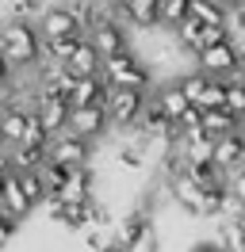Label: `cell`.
<instances>
[{
    "mask_svg": "<svg viewBox=\"0 0 245 252\" xmlns=\"http://www.w3.org/2000/svg\"><path fill=\"white\" fill-rule=\"evenodd\" d=\"M4 54H8V62L19 69V73H31V69H39L46 62V38L39 31V23H31V19H8L4 27Z\"/></svg>",
    "mask_w": 245,
    "mask_h": 252,
    "instance_id": "obj_1",
    "label": "cell"
},
{
    "mask_svg": "<svg viewBox=\"0 0 245 252\" xmlns=\"http://www.w3.org/2000/svg\"><path fill=\"white\" fill-rule=\"evenodd\" d=\"M104 80L111 88H134V92H150L153 69L150 62H142L134 50H122L115 58H104Z\"/></svg>",
    "mask_w": 245,
    "mask_h": 252,
    "instance_id": "obj_2",
    "label": "cell"
},
{
    "mask_svg": "<svg viewBox=\"0 0 245 252\" xmlns=\"http://www.w3.org/2000/svg\"><path fill=\"white\" fill-rule=\"evenodd\" d=\"M39 31H42L46 42H54V38L84 34V23H81V16L73 12L69 0H54V4H46L42 12H39Z\"/></svg>",
    "mask_w": 245,
    "mask_h": 252,
    "instance_id": "obj_3",
    "label": "cell"
},
{
    "mask_svg": "<svg viewBox=\"0 0 245 252\" xmlns=\"http://www.w3.org/2000/svg\"><path fill=\"white\" fill-rule=\"evenodd\" d=\"M196 69H199V73H207V77H218V80H234V77H238V69H242V46H238L234 38L214 42V46H207L196 58Z\"/></svg>",
    "mask_w": 245,
    "mask_h": 252,
    "instance_id": "obj_4",
    "label": "cell"
},
{
    "mask_svg": "<svg viewBox=\"0 0 245 252\" xmlns=\"http://www.w3.org/2000/svg\"><path fill=\"white\" fill-rule=\"evenodd\" d=\"M150 103V92H134V88H111L107 92V119L111 126H138L142 123V111Z\"/></svg>",
    "mask_w": 245,
    "mask_h": 252,
    "instance_id": "obj_5",
    "label": "cell"
},
{
    "mask_svg": "<svg viewBox=\"0 0 245 252\" xmlns=\"http://www.w3.org/2000/svg\"><path fill=\"white\" fill-rule=\"evenodd\" d=\"M115 241H122L130 252H161V237H157V225H153L150 214H130V218L119 225Z\"/></svg>",
    "mask_w": 245,
    "mask_h": 252,
    "instance_id": "obj_6",
    "label": "cell"
},
{
    "mask_svg": "<svg viewBox=\"0 0 245 252\" xmlns=\"http://www.w3.org/2000/svg\"><path fill=\"white\" fill-rule=\"evenodd\" d=\"M92 145L88 138H77V134H58L54 142H50V149H46V157L54 160V164H61V168H81V164H92Z\"/></svg>",
    "mask_w": 245,
    "mask_h": 252,
    "instance_id": "obj_7",
    "label": "cell"
},
{
    "mask_svg": "<svg viewBox=\"0 0 245 252\" xmlns=\"http://www.w3.org/2000/svg\"><path fill=\"white\" fill-rule=\"evenodd\" d=\"M88 38H92V46L100 50V58H115L122 50H130V34L122 27V19H115V16H104L88 31Z\"/></svg>",
    "mask_w": 245,
    "mask_h": 252,
    "instance_id": "obj_8",
    "label": "cell"
},
{
    "mask_svg": "<svg viewBox=\"0 0 245 252\" xmlns=\"http://www.w3.org/2000/svg\"><path fill=\"white\" fill-rule=\"evenodd\" d=\"M69 134H77V138H88V142H100V138H107V134H111L107 107H73Z\"/></svg>",
    "mask_w": 245,
    "mask_h": 252,
    "instance_id": "obj_9",
    "label": "cell"
},
{
    "mask_svg": "<svg viewBox=\"0 0 245 252\" xmlns=\"http://www.w3.org/2000/svg\"><path fill=\"white\" fill-rule=\"evenodd\" d=\"M119 16L126 19V27L153 31V27H161V19H165V0H122Z\"/></svg>",
    "mask_w": 245,
    "mask_h": 252,
    "instance_id": "obj_10",
    "label": "cell"
},
{
    "mask_svg": "<svg viewBox=\"0 0 245 252\" xmlns=\"http://www.w3.org/2000/svg\"><path fill=\"white\" fill-rule=\"evenodd\" d=\"M35 111H39V119L46 123V130L58 138L69 130V119H73V103L65 99V95H39L35 99Z\"/></svg>",
    "mask_w": 245,
    "mask_h": 252,
    "instance_id": "obj_11",
    "label": "cell"
},
{
    "mask_svg": "<svg viewBox=\"0 0 245 252\" xmlns=\"http://www.w3.org/2000/svg\"><path fill=\"white\" fill-rule=\"evenodd\" d=\"M92 199H96V168L92 164L69 168L61 184V203H92Z\"/></svg>",
    "mask_w": 245,
    "mask_h": 252,
    "instance_id": "obj_12",
    "label": "cell"
},
{
    "mask_svg": "<svg viewBox=\"0 0 245 252\" xmlns=\"http://www.w3.org/2000/svg\"><path fill=\"white\" fill-rule=\"evenodd\" d=\"M207 191H211V188H203V184H196L192 176H184V180L172 184V203L184 206V214L203 218V199H207Z\"/></svg>",
    "mask_w": 245,
    "mask_h": 252,
    "instance_id": "obj_13",
    "label": "cell"
},
{
    "mask_svg": "<svg viewBox=\"0 0 245 252\" xmlns=\"http://www.w3.org/2000/svg\"><path fill=\"white\" fill-rule=\"evenodd\" d=\"M107 92H111V84H107L104 77H84V80H77V84H73L69 103H73V107H104Z\"/></svg>",
    "mask_w": 245,
    "mask_h": 252,
    "instance_id": "obj_14",
    "label": "cell"
},
{
    "mask_svg": "<svg viewBox=\"0 0 245 252\" xmlns=\"http://www.w3.org/2000/svg\"><path fill=\"white\" fill-rule=\"evenodd\" d=\"M69 73H73L77 80H84V77H104V58H100V50L92 46L88 34H84V42L77 46V54L69 58Z\"/></svg>",
    "mask_w": 245,
    "mask_h": 252,
    "instance_id": "obj_15",
    "label": "cell"
},
{
    "mask_svg": "<svg viewBox=\"0 0 245 252\" xmlns=\"http://www.w3.org/2000/svg\"><path fill=\"white\" fill-rule=\"evenodd\" d=\"M50 218L61 221L65 229H88L92 225V206L88 203H50Z\"/></svg>",
    "mask_w": 245,
    "mask_h": 252,
    "instance_id": "obj_16",
    "label": "cell"
},
{
    "mask_svg": "<svg viewBox=\"0 0 245 252\" xmlns=\"http://www.w3.org/2000/svg\"><path fill=\"white\" fill-rule=\"evenodd\" d=\"M214 164H218L222 172H234V168H242V164H245L242 130H238V134H226V138H218V142H214Z\"/></svg>",
    "mask_w": 245,
    "mask_h": 252,
    "instance_id": "obj_17",
    "label": "cell"
},
{
    "mask_svg": "<svg viewBox=\"0 0 245 252\" xmlns=\"http://www.w3.org/2000/svg\"><path fill=\"white\" fill-rule=\"evenodd\" d=\"M27 119H31V107H4V111H0V134H4L8 149H15V145L23 142Z\"/></svg>",
    "mask_w": 245,
    "mask_h": 252,
    "instance_id": "obj_18",
    "label": "cell"
},
{
    "mask_svg": "<svg viewBox=\"0 0 245 252\" xmlns=\"http://www.w3.org/2000/svg\"><path fill=\"white\" fill-rule=\"evenodd\" d=\"M153 99L161 103V111H165L172 123H180L188 107H196V103H192V99L184 95V88L176 84V80H172V84H165V88H157V92H153Z\"/></svg>",
    "mask_w": 245,
    "mask_h": 252,
    "instance_id": "obj_19",
    "label": "cell"
},
{
    "mask_svg": "<svg viewBox=\"0 0 245 252\" xmlns=\"http://www.w3.org/2000/svg\"><path fill=\"white\" fill-rule=\"evenodd\" d=\"M0 210H8L12 218H27L31 210H35V203L27 199V191H23V184H19V176H8V188H4V199H0Z\"/></svg>",
    "mask_w": 245,
    "mask_h": 252,
    "instance_id": "obj_20",
    "label": "cell"
},
{
    "mask_svg": "<svg viewBox=\"0 0 245 252\" xmlns=\"http://www.w3.org/2000/svg\"><path fill=\"white\" fill-rule=\"evenodd\" d=\"M214 142H218V138H211L207 130H196V134H188L176 149H180L192 164H207V160H214Z\"/></svg>",
    "mask_w": 245,
    "mask_h": 252,
    "instance_id": "obj_21",
    "label": "cell"
},
{
    "mask_svg": "<svg viewBox=\"0 0 245 252\" xmlns=\"http://www.w3.org/2000/svg\"><path fill=\"white\" fill-rule=\"evenodd\" d=\"M203 130H207L211 138H226V134H238V130H242V119L230 107H214V111H203Z\"/></svg>",
    "mask_w": 245,
    "mask_h": 252,
    "instance_id": "obj_22",
    "label": "cell"
},
{
    "mask_svg": "<svg viewBox=\"0 0 245 252\" xmlns=\"http://www.w3.org/2000/svg\"><path fill=\"white\" fill-rule=\"evenodd\" d=\"M192 19H199L203 27H226L230 23V12L218 4V0H192Z\"/></svg>",
    "mask_w": 245,
    "mask_h": 252,
    "instance_id": "obj_23",
    "label": "cell"
},
{
    "mask_svg": "<svg viewBox=\"0 0 245 252\" xmlns=\"http://www.w3.org/2000/svg\"><path fill=\"white\" fill-rule=\"evenodd\" d=\"M8 160H12V172H39L46 160V149H31V145H15L8 149Z\"/></svg>",
    "mask_w": 245,
    "mask_h": 252,
    "instance_id": "obj_24",
    "label": "cell"
},
{
    "mask_svg": "<svg viewBox=\"0 0 245 252\" xmlns=\"http://www.w3.org/2000/svg\"><path fill=\"white\" fill-rule=\"evenodd\" d=\"M214 241H218V249H222V252H245V225H242V221L222 218V221H218V229H214Z\"/></svg>",
    "mask_w": 245,
    "mask_h": 252,
    "instance_id": "obj_25",
    "label": "cell"
},
{
    "mask_svg": "<svg viewBox=\"0 0 245 252\" xmlns=\"http://www.w3.org/2000/svg\"><path fill=\"white\" fill-rule=\"evenodd\" d=\"M84 42V34H73V38H54V42H46V62L54 65H69V58L77 54V46Z\"/></svg>",
    "mask_w": 245,
    "mask_h": 252,
    "instance_id": "obj_26",
    "label": "cell"
},
{
    "mask_svg": "<svg viewBox=\"0 0 245 252\" xmlns=\"http://www.w3.org/2000/svg\"><path fill=\"white\" fill-rule=\"evenodd\" d=\"M176 84L184 88V95H188L192 103H199V95L207 92L211 77H207V73H199V69H192V73H180V77H176Z\"/></svg>",
    "mask_w": 245,
    "mask_h": 252,
    "instance_id": "obj_27",
    "label": "cell"
},
{
    "mask_svg": "<svg viewBox=\"0 0 245 252\" xmlns=\"http://www.w3.org/2000/svg\"><path fill=\"white\" fill-rule=\"evenodd\" d=\"M15 176H19V184H23V191H27L31 203L42 206L46 203V191H50V188H46V180H42V172H15Z\"/></svg>",
    "mask_w": 245,
    "mask_h": 252,
    "instance_id": "obj_28",
    "label": "cell"
},
{
    "mask_svg": "<svg viewBox=\"0 0 245 252\" xmlns=\"http://www.w3.org/2000/svg\"><path fill=\"white\" fill-rule=\"evenodd\" d=\"M199 111H214V107H226V80L211 77V84H207V92L199 95Z\"/></svg>",
    "mask_w": 245,
    "mask_h": 252,
    "instance_id": "obj_29",
    "label": "cell"
},
{
    "mask_svg": "<svg viewBox=\"0 0 245 252\" xmlns=\"http://www.w3.org/2000/svg\"><path fill=\"white\" fill-rule=\"evenodd\" d=\"M226 107L245 123V80H242V77L226 80Z\"/></svg>",
    "mask_w": 245,
    "mask_h": 252,
    "instance_id": "obj_30",
    "label": "cell"
},
{
    "mask_svg": "<svg viewBox=\"0 0 245 252\" xmlns=\"http://www.w3.org/2000/svg\"><path fill=\"white\" fill-rule=\"evenodd\" d=\"M111 241H115V233L104 229V225H88V229H84V249L88 252H107Z\"/></svg>",
    "mask_w": 245,
    "mask_h": 252,
    "instance_id": "obj_31",
    "label": "cell"
},
{
    "mask_svg": "<svg viewBox=\"0 0 245 252\" xmlns=\"http://www.w3.org/2000/svg\"><path fill=\"white\" fill-rule=\"evenodd\" d=\"M226 191H230V199L245 203V164L234 168V172H226Z\"/></svg>",
    "mask_w": 245,
    "mask_h": 252,
    "instance_id": "obj_32",
    "label": "cell"
},
{
    "mask_svg": "<svg viewBox=\"0 0 245 252\" xmlns=\"http://www.w3.org/2000/svg\"><path fill=\"white\" fill-rule=\"evenodd\" d=\"M92 225H104V229H111L115 225V214H111V206L104 203V199H92Z\"/></svg>",
    "mask_w": 245,
    "mask_h": 252,
    "instance_id": "obj_33",
    "label": "cell"
},
{
    "mask_svg": "<svg viewBox=\"0 0 245 252\" xmlns=\"http://www.w3.org/2000/svg\"><path fill=\"white\" fill-rule=\"evenodd\" d=\"M15 229H19V218H12L8 210H0V249L15 237Z\"/></svg>",
    "mask_w": 245,
    "mask_h": 252,
    "instance_id": "obj_34",
    "label": "cell"
},
{
    "mask_svg": "<svg viewBox=\"0 0 245 252\" xmlns=\"http://www.w3.org/2000/svg\"><path fill=\"white\" fill-rule=\"evenodd\" d=\"M39 8V0H8V12L12 19H31V12Z\"/></svg>",
    "mask_w": 245,
    "mask_h": 252,
    "instance_id": "obj_35",
    "label": "cell"
},
{
    "mask_svg": "<svg viewBox=\"0 0 245 252\" xmlns=\"http://www.w3.org/2000/svg\"><path fill=\"white\" fill-rule=\"evenodd\" d=\"M15 77H19V69H15V65L8 62V54L0 50V88H8V84H12Z\"/></svg>",
    "mask_w": 245,
    "mask_h": 252,
    "instance_id": "obj_36",
    "label": "cell"
},
{
    "mask_svg": "<svg viewBox=\"0 0 245 252\" xmlns=\"http://www.w3.org/2000/svg\"><path fill=\"white\" fill-rule=\"evenodd\" d=\"M188 252H222V249H218V241H196Z\"/></svg>",
    "mask_w": 245,
    "mask_h": 252,
    "instance_id": "obj_37",
    "label": "cell"
},
{
    "mask_svg": "<svg viewBox=\"0 0 245 252\" xmlns=\"http://www.w3.org/2000/svg\"><path fill=\"white\" fill-rule=\"evenodd\" d=\"M0 172H12V160H8V149H0Z\"/></svg>",
    "mask_w": 245,
    "mask_h": 252,
    "instance_id": "obj_38",
    "label": "cell"
},
{
    "mask_svg": "<svg viewBox=\"0 0 245 252\" xmlns=\"http://www.w3.org/2000/svg\"><path fill=\"white\" fill-rule=\"evenodd\" d=\"M218 4H222L226 12H234V8H245V0H218Z\"/></svg>",
    "mask_w": 245,
    "mask_h": 252,
    "instance_id": "obj_39",
    "label": "cell"
},
{
    "mask_svg": "<svg viewBox=\"0 0 245 252\" xmlns=\"http://www.w3.org/2000/svg\"><path fill=\"white\" fill-rule=\"evenodd\" d=\"M107 252H130V249H126L122 241H111V245H107Z\"/></svg>",
    "mask_w": 245,
    "mask_h": 252,
    "instance_id": "obj_40",
    "label": "cell"
},
{
    "mask_svg": "<svg viewBox=\"0 0 245 252\" xmlns=\"http://www.w3.org/2000/svg\"><path fill=\"white\" fill-rule=\"evenodd\" d=\"M8 107V88H0V111Z\"/></svg>",
    "mask_w": 245,
    "mask_h": 252,
    "instance_id": "obj_41",
    "label": "cell"
},
{
    "mask_svg": "<svg viewBox=\"0 0 245 252\" xmlns=\"http://www.w3.org/2000/svg\"><path fill=\"white\" fill-rule=\"evenodd\" d=\"M238 77L245 80V46H242V69H238Z\"/></svg>",
    "mask_w": 245,
    "mask_h": 252,
    "instance_id": "obj_42",
    "label": "cell"
},
{
    "mask_svg": "<svg viewBox=\"0 0 245 252\" xmlns=\"http://www.w3.org/2000/svg\"><path fill=\"white\" fill-rule=\"evenodd\" d=\"M100 4H107V8H119L122 0H100Z\"/></svg>",
    "mask_w": 245,
    "mask_h": 252,
    "instance_id": "obj_43",
    "label": "cell"
},
{
    "mask_svg": "<svg viewBox=\"0 0 245 252\" xmlns=\"http://www.w3.org/2000/svg\"><path fill=\"white\" fill-rule=\"evenodd\" d=\"M242 145H245V130H242Z\"/></svg>",
    "mask_w": 245,
    "mask_h": 252,
    "instance_id": "obj_44",
    "label": "cell"
},
{
    "mask_svg": "<svg viewBox=\"0 0 245 252\" xmlns=\"http://www.w3.org/2000/svg\"><path fill=\"white\" fill-rule=\"evenodd\" d=\"M184 4H192V0H184Z\"/></svg>",
    "mask_w": 245,
    "mask_h": 252,
    "instance_id": "obj_45",
    "label": "cell"
},
{
    "mask_svg": "<svg viewBox=\"0 0 245 252\" xmlns=\"http://www.w3.org/2000/svg\"><path fill=\"white\" fill-rule=\"evenodd\" d=\"M242 130H245V123H242Z\"/></svg>",
    "mask_w": 245,
    "mask_h": 252,
    "instance_id": "obj_46",
    "label": "cell"
}]
</instances>
